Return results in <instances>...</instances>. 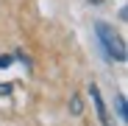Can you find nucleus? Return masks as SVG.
<instances>
[{
  "label": "nucleus",
  "mask_w": 128,
  "mask_h": 126,
  "mask_svg": "<svg viewBox=\"0 0 128 126\" xmlns=\"http://www.w3.org/2000/svg\"><path fill=\"white\" fill-rule=\"evenodd\" d=\"M95 34H98V42H100V48H103L106 59H112V62H125V59H128L125 42H122V36H120L112 25H106V23H95Z\"/></svg>",
  "instance_id": "1"
},
{
  "label": "nucleus",
  "mask_w": 128,
  "mask_h": 126,
  "mask_svg": "<svg viewBox=\"0 0 128 126\" xmlns=\"http://www.w3.org/2000/svg\"><path fill=\"white\" fill-rule=\"evenodd\" d=\"M89 95H92V104H95V112H98L100 123H109V112H106V104H103V98H100L98 84H89Z\"/></svg>",
  "instance_id": "2"
},
{
  "label": "nucleus",
  "mask_w": 128,
  "mask_h": 126,
  "mask_svg": "<svg viewBox=\"0 0 128 126\" xmlns=\"http://www.w3.org/2000/svg\"><path fill=\"white\" fill-rule=\"evenodd\" d=\"M114 107H117V118H120V120H128V109H125V95H122V93H117V95H114Z\"/></svg>",
  "instance_id": "3"
},
{
  "label": "nucleus",
  "mask_w": 128,
  "mask_h": 126,
  "mask_svg": "<svg viewBox=\"0 0 128 126\" xmlns=\"http://www.w3.org/2000/svg\"><path fill=\"white\" fill-rule=\"evenodd\" d=\"M70 112H72V115H81V112H84V101H81V95H70Z\"/></svg>",
  "instance_id": "4"
},
{
  "label": "nucleus",
  "mask_w": 128,
  "mask_h": 126,
  "mask_svg": "<svg viewBox=\"0 0 128 126\" xmlns=\"http://www.w3.org/2000/svg\"><path fill=\"white\" fill-rule=\"evenodd\" d=\"M11 62H14V56L11 53H3V56H0V67H8Z\"/></svg>",
  "instance_id": "5"
},
{
  "label": "nucleus",
  "mask_w": 128,
  "mask_h": 126,
  "mask_svg": "<svg viewBox=\"0 0 128 126\" xmlns=\"http://www.w3.org/2000/svg\"><path fill=\"white\" fill-rule=\"evenodd\" d=\"M11 93V84H0V95H8Z\"/></svg>",
  "instance_id": "6"
},
{
  "label": "nucleus",
  "mask_w": 128,
  "mask_h": 126,
  "mask_svg": "<svg viewBox=\"0 0 128 126\" xmlns=\"http://www.w3.org/2000/svg\"><path fill=\"white\" fill-rule=\"evenodd\" d=\"M89 3H95V6H100V0H89Z\"/></svg>",
  "instance_id": "7"
},
{
  "label": "nucleus",
  "mask_w": 128,
  "mask_h": 126,
  "mask_svg": "<svg viewBox=\"0 0 128 126\" xmlns=\"http://www.w3.org/2000/svg\"><path fill=\"white\" fill-rule=\"evenodd\" d=\"M103 126H112V123H103Z\"/></svg>",
  "instance_id": "8"
}]
</instances>
